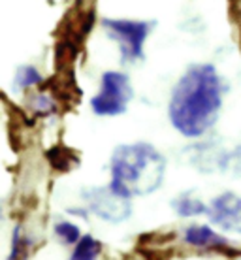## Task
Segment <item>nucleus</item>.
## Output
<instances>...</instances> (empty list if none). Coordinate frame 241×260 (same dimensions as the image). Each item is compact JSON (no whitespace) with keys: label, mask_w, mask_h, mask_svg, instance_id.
I'll return each mask as SVG.
<instances>
[{"label":"nucleus","mask_w":241,"mask_h":260,"mask_svg":"<svg viewBox=\"0 0 241 260\" xmlns=\"http://www.w3.org/2000/svg\"><path fill=\"white\" fill-rule=\"evenodd\" d=\"M224 83L213 64H192L171 91L169 121L187 138H200L219 119Z\"/></svg>","instance_id":"1"},{"label":"nucleus","mask_w":241,"mask_h":260,"mask_svg":"<svg viewBox=\"0 0 241 260\" xmlns=\"http://www.w3.org/2000/svg\"><path fill=\"white\" fill-rule=\"evenodd\" d=\"M166 176V158L151 143H126L111 156V187L119 194H151L162 185Z\"/></svg>","instance_id":"2"},{"label":"nucleus","mask_w":241,"mask_h":260,"mask_svg":"<svg viewBox=\"0 0 241 260\" xmlns=\"http://www.w3.org/2000/svg\"><path fill=\"white\" fill-rule=\"evenodd\" d=\"M102 25L108 30V36L119 44L123 62H137L144 59V44L155 28V21L104 19Z\"/></svg>","instance_id":"3"},{"label":"nucleus","mask_w":241,"mask_h":260,"mask_svg":"<svg viewBox=\"0 0 241 260\" xmlns=\"http://www.w3.org/2000/svg\"><path fill=\"white\" fill-rule=\"evenodd\" d=\"M132 100L130 79L123 72H106L102 76L100 91L92 96L91 108L96 115L102 117H115L126 111L128 102Z\"/></svg>","instance_id":"4"},{"label":"nucleus","mask_w":241,"mask_h":260,"mask_svg":"<svg viewBox=\"0 0 241 260\" xmlns=\"http://www.w3.org/2000/svg\"><path fill=\"white\" fill-rule=\"evenodd\" d=\"M83 198L87 200L89 211L108 222H121L130 217V198L119 194L111 185L85 190Z\"/></svg>","instance_id":"5"},{"label":"nucleus","mask_w":241,"mask_h":260,"mask_svg":"<svg viewBox=\"0 0 241 260\" xmlns=\"http://www.w3.org/2000/svg\"><path fill=\"white\" fill-rule=\"evenodd\" d=\"M208 217L213 224L234 234H241V196L234 192H222L211 200Z\"/></svg>","instance_id":"6"},{"label":"nucleus","mask_w":241,"mask_h":260,"mask_svg":"<svg viewBox=\"0 0 241 260\" xmlns=\"http://www.w3.org/2000/svg\"><path fill=\"white\" fill-rule=\"evenodd\" d=\"M183 241L196 249H222L228 247V240H224L221 234H217L213 228L203 226V224H192L185 228Z\"/></svg>","instance_id":"7"},{"label":"nucleus","mask_w":241,"mask_h":260,"mask_svg":"<svg viewBox=\"0 0 241 260\" xmlns=\"http://www.w3.org/2000/svg\"><path fill=\"white\" fill-rule=\"evenodd\" d=\"M171 206L176 209L177 215H181V217H194V215H208V209L209 206H205L200 198H196L192 196L190 192H183L176 198V200L171 202Z\"/></svg>","instance_id":"8"},{"label":"nucleus","mask_w":241,"mask_h":260,"mask_svg":"<svg viewBox=\"0 0 241 260\" xmlns=\"http://www.w3.org/2000/svg\"><path fill=\"white\" fill-rule=\"evenodd\" d=\"M100 253H102V243L92 236H83L76 243L70 260H98Z\"/></svg>","instance_id":"9"},{"label":"nucleus","mask_w":241,"mask_h":260,"mask_svg":"<svg viewBox=\"0 0 241 260\" xmlns=\"http://www.w3.org/2000/svg\"><path fill=\"white\" fill-rule=\"evenodd\" d=\"M42 83V76L40 72L34 68V66H21L17 68V74H15V79H13V87L15 89H28V87H34V85Z\"/></svg>","instance_id":"10"},{"label":"nucleus","mask_w":241,"mask_h":260,"mask_svg":"<svg viewBox=\"0 0 241 260\" xmlns=\"http://www.w3.org/2000/svg\"><path fill=\"white\" fill-rule=\"evenodd\" d=\"M55 234L59 240H62V243L66 245H76L81 238H79V228L72 222H57L55 224Z\"/></svg>","instance_id":"11"},{"label":"nucleus","mask_w":241,"mask_h":260,"mask_svg":"<svg viewBox=\"0 0 241 260\" xmlns=\"http://www.w3.org/2000/svg\"><path fill=\"white\" fill-rule=\"evenodd\" d=\"M25 240L21 236V230H13V241H12V253H10V258L8 260H23L26 256V249H25Z\"/></svg>","instance_id":"12"}]
</instances>
